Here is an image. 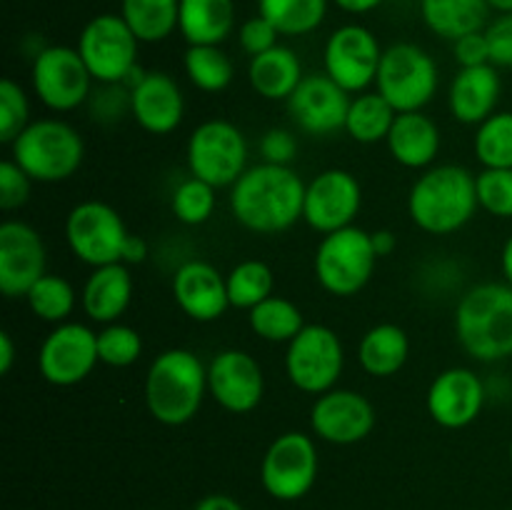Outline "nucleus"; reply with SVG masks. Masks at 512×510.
<instances>
[{
    "mask_svg": "<svg viewBox=\"0 0 512 510\" xmlns=\"http://www.w3.org/2000/svg\"><path fill=\"white\" fill-rule=\"evenodd\" d=\"M305 185L290 165H250L230 188V213L250 233H285L303 218Z\"/></svg>",
    "mask_w": 512,
    "mask_h": 510,
    "instance_id": "obj_1",
    "label": "nucleus"
},
{
    "mask_svg": "<svg viewBox=\"0 0 512 510\" xmlns=\"http://www.w3.org/2000/svg\"><path fill=\"white\" fill-rule=\"evenodd\" d=\"M478 185L468 168L455 163L423 170L408 193V215L423 233L453 235L478 213Z\"/></svg>",
    "mask_w": 512,
    "mask_h": 510,
    "instance_id": "obj_2",
    "label": "nucleus"
},
{
    "mask_svg": "<svg viewBox=\"0 0 512 510\" xmlns=\"http://www.w3.org/2000/svg\"><path fill=\"white\" fill-rule=\"evenodd\" d=\"M455 335L465 353L480 363L512 355V285L480 283L465 290L455 308Z\"/></svg>",
    "mask_w": 512,
    "mask_h": 510,
    "instance_id": "obj_3",
    "label": "nucleus"
},
{
    "mask_svg": "<svg viewBox=\"0 0 512 510\" xmlns=\"http://www.w3.org/2000/svg\"><path fill=\"white\" fill-rule=\"evenodd\" d=\"M208 395V365L188 348L163 350L145 375V405L163 425H185Z\"/></svg>",
    "mask_w": 512,
    "mask_h": 510,
    "instance_id": "obj_4",
    "label": "nucleus"
},
{
    "mask_svg": "<svg viewBox=\"0 0 512 510\" xmlns=\"http://www.w3.org/2000/svg\"><path fill=\"white\" fill-rule=\"evenodd\" d=\"M10 155L33 183H63L83 165L85 143L65 120L40 118L10 143Z\"/></svg>",
    "mask_w": 512,
    "mask_h": 510,
    "instance_id": "obj_5",
    "label": "nucleus"
},
{
    "mask_svg": "<svg viewBox=\"0 0 512 510\" xmlns=\"http://www.w3.org/2000/svg\"><path fill=\"white\" fill-rule=\"evenodd\" d=\"M378 260L368 230L350 225L323 235L315 250V278L325 293L350 298L370 283Z\"/></svg>",
    "mask_w": 512,
    "mask_h": 510,
    "instance_id": "obj_6",
    "label": "nucleus"
},
{
    "mask_svg": "<svg viewBox=\"0 0 512 510\" xmlns=\"http://www.w3.org/2000/svg\"><path fill=\"white\" fill-rule=\"evenodd\" d=\"M440 85L438 63L415 43H393L383 50L375 88L398 113L423 110Z\"/></svg>",
    "mask_w": 512,
    "mask_h": 510,
    "instance_id": "obj_7",
    "label": "nucleus"
},
{
    "mask_svg": "<svg viewBox=\"0 0 512 510\" xmlns=\"http://www.w3.org/2000/svg\"><path fill=\"white\" fill-rule=\"evenodd\" d=\"M185 158L193 178L213 188H233L248 170V140L230 120H205L190 133Z\"/></svg>",
    "mask_w": 512,
    "mask_h": 510,
    "instance_id": "obj_8",
    "label": "nucleus"
},
{
    "mask_svg": "<svg viewBox=\"0 0 512 510\" xmlns=\"http://www.w3.org/2000/svg\"><path fill=\"white\" fill-rule=\"evenodd\" d=\"M345 368V348L333 328L308 323L285 350V375L308 395H323L338 385Z\"/></svg>",
    "mask_w": 512,
    "mask_h": 510,
    "instance_id": "obj_9",
    "label": "nucleus"
},
{
    "mask_svg": "<svg viewBox=\"0 0 512 510\" xmlns=\"http://www.w3.org/2000/svg\"><path fill=\"white\" fill-rule=\"evenodd\" d=\"M128 235L118 210L100 200H83L65 218L70 253L90 268L123 263V245Z\"/></svg>",
    "mask_w": 512,
    "mask_h": 510,
    "instance_id": "obj_10",
    "label": "nucleus"
},
{
    "mask_svg": "<svg viewBox=\"0 0 512 510\" xmlns=\"http://www.w3.org/2000/svg\"><path fill=\"white\" fill-rule=\"evenodd\" d=\"M320 458L315 440L300 430L278 435L260 463V483L265 493L283 503L305 498L318 480Z\"/></svg>",
    "mask_w": 512,
    "mask_h": 510,
    "instance_id": "obj_11",
    "label": "nucleus"
},
{
    "mask_svg": "<svg viewBox=\"0 0 512 510\" xmlns=\"http://www.w3.org/2000/svg\"><path fill=\"white\" fill-rule=\"evenodd\" d=\"M30 85L45 108L53 113H70L88 103L93 93V75L78 48L45 45L30 65Z\"/></svg>",
    "mask_w": 512,
    "mask_h": 510,
    "instance_id": "obj_12",
    "label": "nucleus"
},
{
    "mask_svg": "<svg viewBox=\"0 0 512 510\" xmlns=\"http://www.w3.org/2000/svg\"><path fill=\"white\" fill-rule=\"evenodd\" d=\"M140 40L123 15L103 13L85 23L78 38V53L95 83H123L138 65Z\"/></svg>",
    "mask_w": 512,
    "mask_h": 510,
    "instance_id": "obj_13",
    "label": "nucleus"
},
{
    "mask_svg": "<svg viewBox=\"0 0 512 510\" xmlns=\"http://www.w3.org/2000/svg\"><path fill=\"white\" fill-rule=\"evenodd\" d=\"M98 363V333L73 320L55 325L38 350L40 375L58 388L83 383Z\"/></svg>",
    "mask_w": 512,
    "mask_h": 510,
    "instance_id": "obj_14",
    "label": "nucleus"
},
{
    "mask_svg": "<svg viewBox=\"0 0 512 510\" xmlns=\"http://www.w3.org/2000/svg\"><path fill=\"white\" fill-rule=\"evenodd\" d=\"M383 58L378 38L365 25H340L333 30L323 50L325 75L345 93L360 95L375 83Z\"/></svg>",
    "mask_w": 512,
    "mask_h": 510,
    "instance_id": "obj_15",
    "label": "nucleus"
},
{
    "mask_svg": "<svg viewBox=\"0 0 512 510\" xmlns=\"http://www.w3.org/2000/svg\"><path fill=\"white\" fill-rule=\"evenodd\" d=\"M363 205V188L350 170L328 168L305 185L303 220L320 235L353 225Z\"/></svg>",
    "mask_w": 512,
    "mask_h": 510,
    "instance_id": "obj_16",
    "label": "nucleus"
},
{
    "mask_svg": "<svg viewBox=\"0 0 512 510\" xmlns=\"http://www.w3.org/2000/svg\"><path fill=\"white\" fill-rule=\"evenodd\" d=\"M350 100H353L350 93H345L333 78L325 73H313L305 75L285 105L295 128L313 138H325L345 130Z\"/></svg>",
    "mask_w": 512,
    "mask_h": 510,
    "instance_id": "obj_17",
    "label": "nucleus"
},
{
    "mask_svg": "<svg viewBox=\"0 0 512 510\" xmlns=\"http://www.w3.org/2000/svg\"><path fill=\"white\" fill-rule=\"evenodd\" d=\"M208 395L228 413H253L265 395L263 368L245 350H220L208 363Z\"/></svg>",
    "mask_w": 512,
    "mask_h": 510,
    "instance_id": "obj_18",
    "label": "nucleus"
},
{
    "mask_svg": "<svg viewBox=\"0 0 512 510\" xmlns=\"http://www.w3.org/2000/svg\"><path fill=\"white\" fill-rule=\"evenodd\" d=\"M310 428L325 443L355 445L373 433L375 408L358 390L333 388L315 398Z\"/></svg>",
    "mask_w": 512,
    "mask_h": 510,
    "instance_id": "obj_19",
    "label": "nucleus"
},
{
    "mask_svg": "<svg viewBox=\"0 0 512 510\" xmlns=\"http://www.w3.org/2000/svg\"><path fill=\"white\" fill-rule=\"evenodd\" d=\"M488 400V385L475 370L455 368L435 375L428 388V413L440 428L460 430L480 418Z\"/></svg>",
    "mask_w": 512,
    "mask_h": 510,
    "instance_id": "obj_20",
    "label": "nucleus"
},
{
    "mask_svg": "<svg viewBox=\"0 0 512 510\" xmlns=\"http://www.w3.org/2000/svg\"><path fill=\"white\" fill-rule=\"evenodd\" d=\"M45 243L23 220L0 223V290L5 298H25L45 275Z\"/></svg>",
    "mask_w": 512,
    "mask_h": 510,
    "instance_id": "obj_21",
    "label": "nucleus"
},
{
    "mask_svg": "<svg viewBox=\"0 0 512 510\" xmlns=\"http://www.w3.org/2000/svg\"><path fill=\"white\" fill-rule=\"evenodd\" d=\"M173 298L178 308L198 323H213L230 308L228 280L208 260H185L173 275Z\"/></svg>",
    "mask_w": 512,
    "mask_h": 510,
    "instance_id": "obj_22",
    "label": "nucleus"
},
{
    "mask_svg": "<svg viewBox=\"0 0 512 510\" xmlns=\"http://www.w3.org/2000/svg\"><path fill=\"white\" fill-rule=\"evenodd\" d=\"M130 115L150 135H170L185 115V95L178 80L163 70H148L130 90Z\"/></svg>",
    "mask_w": 512,
    "mask_h": 510,
    "instance_id": "obj_23",
    "label": "nucleus"
},
{
    "mask_svg": "<svg viewBox=\"0 0 512 510\" xmlns=\"http://www.w3.org/2000/svg\"><path fill=\"white\" fill-rule=\"evenodd\" d=\"M503 80L493 63L478 68H460L448 90V108L458 123L480 125L498 113Z\"/></svg>",
    "mask_w": 512,
    "mask_h": 510,
    "instance_id": "obj_24",
    "label": "nucleus"
},
{
    "mask_svg": "<svg viewBox=\"0 0 512 510\" xmlns=\"http://www.w3.org/2000/svg\"><path fill=\"white\" fill-rule=\"evenodd\" d=\"M385 143L395 163L410 170H428L440 155L443 138L438 123L423 110H415V113H398Z\"/></svg>",
    "mask_w": 512,
    "mask_h": 510,
    "instance_id": "obj_25",
    "label": "nucleus"
},
{
    "mask_svg": "<svg viewBox=\"0 0 512 510\" xmlns=\"http://www.w3.org/2000/svg\"><path fill=\"white\" fill-rule=\"evenodd\" d=\"M130 300H133V275L125 263L93 268L80 295L85 315L100 325L118 323Z\"/></svg>",
    "mask_w": 512,
    "mask_h": 510,
    "instance_id": "obj_26",
    "label": "nucleus"
},
{
    "mask_svg": "<svg viewBox=\"0 0 512 510\" xmlns=\"http://www.w3.org/2000/svg\"><path fill=\"white\" fill-rule=\"evenodd\" d=\"M303 63L300 55L288 45H275L265 53L250 58L248 80L250 88L265 100H288L303 83Z\"/></svg>",
    "mask_w": 512,
    "mask_h": 510,
    "instance_id": "obj_27",
    "label": "nucleus"
},
{
    "mask_svg": "<svg viewBox=\"0 0 512 510\" xmlns=\"http://www.w3.org/2000/svg\"><path fill=\"white\" fill-rule=\"evenodd\" d=\"M235 28L233 0H180L178 30L188 45H220Z\"/></svg>",
    "mask_w": 512,
    "mask_h": 510,
    "instance_id": "obj_28",
    "label": "nucleus"
},
{
    "mask_svg": "<svg viewBox=\"0 0 512 510\" xmlns=\"http://www.w3.org/2000/svg\"><path fill=\"white\" fill-rule=\"evenodd\" d=\"M488 13V0H420L423 23L450 43L488 28Z\"/></svg>",
    "mask_w": 512,
    "mask_h": 510,
    "instance_id": "obj_29",
    "label": "nucleus"
},
{
    "mask_svg": "<svg viewBox=\"0 0 512 510\" xmlns=\"http://www.w3.org/2000/svg\"><path fill=\"white\" fill-rule=\"evenodd\" d=\"M410 358V338L400 325L378 323L360 338V368L373 378H390L400 373Z\"/></svg>",
    "mask_w": 512,
    "mask_h": 510,
    "instance_id": "obj_30",
    "label": "nucleus"
},
{
    "mask_svg": "<svg viewBox=\"0 0 512 510\" xmlns=\"http://www.w3.org/2000/svg\"><path fill=\"white\" fill-rule=\"evenodd\" d=\"M398 110L375 90V93H360L350 100L348 120H345V133L360 145H373L380 140H388Z\"/></svg>",
    "mask_w": 512,
    "mask_h": 510,
    "instance_id": "obj_31",
    "label": "nucleus"
},
{
    "mask_svg": "<svg viewBox=\"0 0 512 510\" xmlns=\"http://www.w3.org/2000/svg\"><path fill=\"white\" fill-rule=\"evenodd\" d=\"M120 15L140 43H160L178 30L180 0H123Z\"/></svg>",
    "mask_w": 512,
    "mask_h": 510,
    "instance_id": "obj_32",
    "label": "nucleus"
},
{
    "mask_svg": "<svg viewBox=\"0 0 512 510\" xmlns=\"http://www.w3.org/2000/svg\"><path fill=\"white\" fill-rule=\"evenodd\" d=\"M248 323L260 340L285 345L308 325L303 318V310L293 300L280 298V295H270L253 310H248Z\"/></svg>",
    "mask_w": 512,
    "mask_h": 510,
    "instance_id": "obj_33",
    "label": "nucleus"
},
{
    "mask_svg": "<svg viewBox=\"0 0 512 510\" xmlns=\"http://www.w3.org/2000/svg\"><path fill=\"white\" fill-rule=\"evenodd\" d=\"M258 13L285 38H300L323 25L328 0H258Z\"/></svg>",
    "mask_w": 512,
    "mask_h": 510,
    "instance_id": "obj_34",
    "label": "nucleus"
},
{
    "mask_svg": "<svg viewBox=\"0 0 512 510\" xmlns=\"http://www.w3.org/2000/svg\"><path fill=\"white\" fill-rule=\"evenodd\" d=\"M183 68L190 83L203 93H220L233 83L235 65L220 45H188Z\"/></svg>",
    "mask_w": 512,
    "mask_h": 510,
    "instance_id": "obj_35",
    "label": "nucleus"
},
{
    "mask_svg": "<svg viewBox=\"0 0 512 510\" xmlns=\"http://www.w3.org/2000/svg\"><path fill=\"white\" fill-rule=\"evenodd\" d=\"M225 280H228L230 308L240 310H253L255 305L270 298L275 288L273 270L263 260H243L225 275Z\"/></svg>",
    "mask_w": 512,
    "mask_h": 510,
    "instance_id": "obj_36",
    "label": "nucleus"
},
{
    "mask_svg": "<svg viewBox=\"0 0 512 510\" xmlns=\"http://www.w3.org/2000/svg\"><path fill=\"white\" fill-rule=\"evenodd\" d=\"M28 308L35 318L45 320V323L60 325L70 318L75 310V290L65 278L53 273H45L33 288L25 295Z\"/></svg>",
    "mask_w": 512,
    "mask_h": 510,
    "instance_id": "obj_37",
    "label": "nucleus"
},
{
    "mask_svg": "<svg viewBox=\"0 0 512 510\" xmlns=\"http://www.w3.org/2000/svg\"><path fill=\"white\" fill-rule=\"evenodd\" d=\"M473 148L483 168H512V110H498L480 123Z\"/></svg>",
    "mask_w": 512,
    "mask_h": 510,
    "instance_id": "obj_38",
    "label": "nucleus"
},
{
    "mask_svg": "<svg viewBox=\"0 0 512 510\" xmlns=\"http://www.w3.org/2000/svg\"><path fill=\"white\" fill-rule=\"evenodd\" d=\"M215 190L210 183L198 178H185L170 195V210L183 225H203L215 213Z\"/></svg>",
    "mask_w": 512,
    "mask_h": 510,
    "instance_id": "obj_39",
    "label": "nucleus"
},
{
    "mask_svg": "<svg viewBox=\"0 0 512 510\" xmlns=\"http://www.w3.org/2000/svg\"><path fill=\"white\" fill-rule=\"evenodd\" d=\"M100 363L110 368H128L143 355V338L133 325L110 323L98 330Z\"/></svg>",
    "mask_w": 512,
    "mask_h": 510,
    "instance_id": "obj_40",
    "label": "nucleus"
},
{
    "mask_svg": "<svg viewBox=\"0 0 512 510\" xmlns=\"http://www.w3.org/2000/svg\"><path fill=\"white\" fill-rule=\"evenodd\" d=\"M30 123V103L23 85L13 78L0 80V143L10 145Z\"/></svg>",
    "mask_w": 512,
    "mask_h": 510,
    "instance_id": "obj_41",
    "label": "nucleus"
},
{
    "mask_svg": "<svg viewBox=\"0 0 512 510\" xmlns=\"http://www.w3.org/2000/svg\"><path fill=\"white\" fill-rule=\"evenodd\" d=\"M480 208L495 218H512V168H483L475 175Z\"/></svg>",
    "mask_w": 512,
    "mask_h": 510,
    "instance_id": "obj_42",
    "label": "nucleus"
},
{
    "mask_svg": "<svg viewBox=\"0 0 512 510\" xmlns=\"http://www.w3.org/2000/svg\"><path fill=\"white\" fill-rule=\"evenodd\" d=\"M88 108L95 123H118L130 115V90L123 83H98V88L90 93Z\"/></svg>",
    "mask_w": 512,
    "mask_h": 510,
    "instance_id": "obj_43",
    "label": "nucleus"
},
{
    "mask_svg": "<svg viewBox=\"0 0 512 510\" xmlns=\"http://www.w3.org/2000/svg\"><path fill=\"white\" fill-rule=\"evenodd\" d=\"M30 175L13 158L0 163V208L18 210L30 198Z\"/></svg>",
    "mask_w": 512,
    "mask_h": 510,
    "instance_id": "obj_44",
    "label": "nucleus"
},
{
    "mask_svg": "<svg viewBox=\"0 0 512 510\" xmlns=\"http://www.w3.org/2000/svg\"><path fill=\"white\" fill-rule=\"evenodd\" d=\"M278 38L280 33L275 30V25L270 23L268 18H263L260 13L240 25V48H243L250 58L275 48V45H278Z\"/></svg>",
    "mask_w": 512,
    "mask_h": 510,
    "instance_id": "obj_45",
    "label": "nucleus"
},
{
    "mask_svg": "<svg viewBox=\"0 0 512 510\" xmlns=\"http://www.w3.org/2000/svg\"><path fill=\"white\" fill-rule=\"evenodd\" d=\"M490 45V63L495 68H512V13H500L485 28Z\"/></svg>",
    "mask_w": 512,
    "mask_h": 510,
    "instance_id": "obj_46",
    "label": "nucleus"
},
{
    "mask_svg": "<svg viewBox=\"0 0 512 510\" xmlns=\"http://www.w3.org/2000/svg\"><path fill=\"white\" fill-rule=\"evenodd\" d=\"M260 155H263V163L290 165L298 155V138H295L293 130L270 128L260 138Z\"/></svg>",
    "mask_w": 512,
    "mask_h": 510,
    "instance_id": "obj_47",
    "label": "nucleus"
},
{
    "mask_svg": "<svg viewBox=\"0 0 512 510\" xmlns=\"http://www.w3.org/2000/svg\"><path fill=\"white\" fill-rule=\"evenodd\" d=\"M453 55L458 60L460 68H478V65L490 63V45L485 38V30L478 33L463 35L460 40L453 43Z\"/></svg>",
    "mask_w": 512,
    "mask_h": 510,
    "instance_id": "obj_48",
    "label": "nucleus"
},
{
    "mask_svg": "<svg viewBox=\"0 0 512 510\" xmlns=\"http://www.w3.org/2000/svg\"><path fill=\"white\" fill-rule=\"evenodd\" d=\"M148 260V243H145V238H140V235H128V240H125L123 245V263L125 265H140Z\"/></svg>",
    "mask_w": 512,
    "mask_h": 510,
    "instance_id": "obj_49",
    "label": "nucleus"
},
{
    "mask_svg": "<svg viewBox=\"0 0 512 510\" xmlns=\"http://www.w3.org/2000/svg\"><path fill=\"white\" fill-rule=\"evenodd\" d=\"M370 240H373V248L378 258H388L398 248V238H395L393 230H375V233H370Z\"/></svg>",
    "mask_w": 512,
    "mask_h": 510,
    "instance_id": "obj_50",
    "label": "nucleus"
},
{
    "mask_svg": "<svg viewBox=\"0 0 512 510\" xmlns=\"http://www.w3.org/2000/svg\"><path fill=\"white\" fill-rule=\"evenodd\" d=\"M193 510H243V505H240L235 498H230V495L213 493V495H205Z\"/></svg>",
    "mask_w": 512,
    "mask_h": 510,
    "instance_id": "obj_51",
    "label": "nucleus"
},
{
    "mask_svg": "<svg viewBox=\"0 0 512 510\" xmlns=\"http://www.w3.org/2000/svg\"><path fill=\"white\" fill-rule=\"evenodd\" d=\"M15 363V343L10 338V333H0V373L8 375L13 370Z\"/></svg>",
    "mask_w": 512,
    "mask_h": 510,
    "instance_id": "obj_52",
    "label": "nucleus"
},
{
    "mask_svg": "<svg viewBox=\"0 0 512 510\" xmlns=\"http://www.w3.org/2000/svg\"><path fill=\"white\" fill-rule=\"evenodd\" d=\"M333 3L338 5L340 10H345V13L363 15V13H370V10H375L378 5H383V0H333Z\"/></svg>",
    "mask_w": 512,
    "mask_h": 510,
    "instance_id": "obj_53",
    "label": "nucleus"
},
{
    "mask_svg": "<svg viewBox=\"0 0 512 510\" xmlns=\"http://www.w3.org/2000/svg\"><path fill=\"white\" fill-rule=\"evenodd\" d=\"M500 270H503L505 275V283L512 285V235L505 240L503 253H500Z\"/></svg>",
    "mask_w": 512,
    "mask_h": 510,
    "instance_id": "obj_54",
    "label": "nucleus"
},
{
    "mask_svg": "<svg viewBox=\"0 0 512 510\" xmlns=\"http://www.w3.org/2000/svg\"><path fill=\"white\" fill-rule=\"evenodd\" d=\"M490 10H498V13H512V0H488Z\"/></svg>",
    "mask_w": 512,
    "mask_h": 510,
    "instance_id": "obj_55",
    "label": "nucleus"
},
{
    "mask_svg": "<svg viewBox=\"0 0 512 510\" xmlns=\"http://www.w3.org/2000/svg\"><path fill=\"white\" fill-rule=\"evenodd\" d=\"M510 465H512V440H510Z\"/></svg>",
    "mask_w": 512,
    "mask_h": 510,
    "instance_id": "obj_56",
    "label": "nucleus"
}]
</instances>
